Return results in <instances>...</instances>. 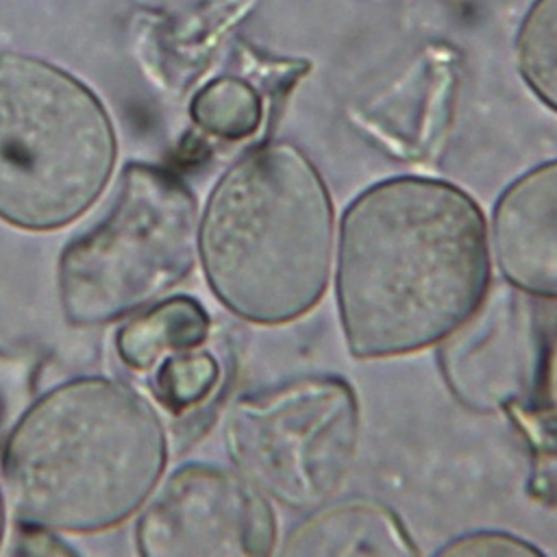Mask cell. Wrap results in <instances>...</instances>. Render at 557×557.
Wrapping results in <instances>:
<instances>
[{
	"label": "cell",
	"instance_id": "ba28073f",
	"mask_svg": "<svg viewBox=\"0 0 557 557\" xmlns=\"http://www.w3.org/2000/svg\"><path fill=\"white\" fill-rule=\"evenodd\" d=\"M450 394L468 409L496 413L524 400L542 366V331L533 298L503 283L437 344Z\"/></svg>",
	"mask_w": 557,
	"mask_h": 557
},
{
	"label": "cell",
	"instance_id": "8fae6325",
	"mask_svg": "<svg viewBox=\"0 0 557 557\" xmlns=\"http://www.w3.org/2000/svg\"><path fill=\"white\" fill-rule=\"evenodd\" d=\"M209 333L207 309L196 298L176 294L128 315L115 333V350L124 366L148 372L172 352L205 346Z\"/></svg>",
	"mask_w": 557,
	"mask_h": 557
},
{
	"label": "cell",
	"instance_id": "9a60e30c",
	"mask_svg": "<svg viewBox=\"0 0 557 557\" xmlns=\"http://www.w3.org/2000/svg\"><path fill=\"white\" fill-rule=\"evenodd\" d=\"M435 555H544L540 546H535L531 540L500 531V529H476L461 535L450 537L446 544H442Z\"/></svg>",
	"mask_w": 557,
	"mask_h": 557
},
{
	"label": "cell",
	"instance_id": "6da1fadb",
	"mask_svg": "<svg viewBox=\"0 0 557 557\" xmlns=\"http://www.w3.org/2000/svg\"><path fill=\"white\" fill-rule=\"evenodd\" d=\"M487 220L459 185L394 176L355 196L337 224L335 302L352 359L437 346L492 287Z\"/></svg>",
	"mask_w": 557,
	"mask_h": 557
},
{
	"label": "cell",
	"instance_id": "e0dca14e",
	"mask_svg": "<svg viewBox=\"0 0 557 557\" xmlns=\"http://www.w3.org/2000/svg\"><path fill=\"white\" fill-rule=\"evenodd\" d=\"M4 518H7V511H4V492H2V483H0V544L4 540Z\"/></svg>",
	"mask_w": 557,
	"mask_h": 557
},
{
	"label": "cell",
	"instance_id": "277c9868",
	"mask_svg": "<svg viewBox=\"0 0 557 557\" xmlns=\"http://www.w3.org/2000/svg\"><path fill=\"white\" fill-rule=\"evenodd\" d=\"M115 163V126L89 85L46 59L0 54L2 222L33 233L76 222Z\"/></svg>",
	"mask_w": 557,
	"mask_h": 557
},
{
	"label": "cell",
	"instance_id": "4fadbf2b",
	"mask_svg": "<svg viewBox=\"0 0 557 557\" xmlns=\"http://www.w3.org/2000/svg\"><path fill=\"white\" fill-rule=\"evenodd\" d=\"M516 65L531 94L557 113V0H533L516 33Z\"/></svg>",
	"mask_w": 557,
	"mask_h": 557
},
{
	"label": "cell",
	"instance_id": "8992f818",
	"mask_svg": "<svg viewBox=\"0 0 557 557\" xmlns=\"http://www.w3.org/2000/svg\"><path fill=\"white\" fill-rule=\"evenodd\" d=\"M359 433V398L339 374H305L248 392L224 420L233 468L298 513L335 500L357 461Z\"/></svg>",
	"mask_w": 557,
	"mask_h": 557
},
{
	"label": "cell",
	"instance_id": "9c48e42d",
	"mask_svg": "<svg viewBox=\"0 0 557 557\" xmlns=\"http://www.w3.org/2000/svg\"><path fill=\"white\" fill-rule=\"evenodd\" d=\"M492 265L533 300L557 302V159L513 178L487 224Z\"/></svg>",
	"mask_w": 557,
	"mask_h": 557
},
{
	"label": "cell",
	"instance_id": "7c38bea8",
	"mask_svg": "<svg viewBox=\"0 0 557 557\" xmlns=\"http://www.w3.org/2000/svg\"><path fill=\"white\" fill-rule=\"evenodd\" d=\"M191 122L207 135L224 141L248 139L263 120L259 91L239 76H218L205 83L189 102Z\"/></svg>",
	"mask_w": 557,
	"mask_h": 557
},
{
	"label": "cell",
	"instance_id": "30bf717a",
	"mask_svg": "<svg viewBox=\"0 0 557 557\" xmlns=\"http://www.w3.org/2000/svg\"><path fill=\"white\" fill-rule=\"evenodd\" d=\"M283 557H413L420 555L400 516L376 500H331L278 540Z\"/></svg>",
	"mask_w": 557,
	"mask_h": 557
},
{
	"label": "cell",
	"instance_id": "52a82bcc",
	"mask_svg": "<svg viewBox=\"0 0 557 557\" xmlns=\"http://www.w3.org/2000/svg\"><path fill=\"white\" fill-rule=\"evenodd\" d=\"M276 544L272 500L239 470L207 461L159 481L135 524L146 557H268Z\"/></svg>",
	"mask_w": 557,
	"mask_h": 557
},
{
	"label": "cell",
	"instance_id": "3957f363",
	"mask_svg": "<svg viewBox=\"0 0 557 557\" xmlns=\"http://www.w3.org/2000/svg\"><path fill=\"white\" fill-rule=\"evenodd\" d=\"M331 189L296 144L270 139L235 159L198 222V261L211 294L239 320L281 326L324 298L335 261Z\"/></svg>",
	"mask_w": 557,
	"mask_h": 557
},
{
	"label": "cell",
	"instance_id": "7a4b0ae2",
	"mask_svg": "<svg viewBox=\"0 0 557 557\" xmlns=\"http://www.w3.org/2000/svg\"><path fill=\"white\" fill-rule=\"evenodd\" d=\"M168 466L154 405L107 376L65 381L33 400L7 435L2 474L15 513L65 535L131 520Z\"/></svg>",
	"mask_w": 557,
	"mask_h": 557
},
{
	"label": "cell",
	"instance_id": "5b68a950",
	"mask_svg": "<svg viewBox=\"0 0 557 557\" xmlns=\"http://www.w3.org/2000/svg\"><path fill=\"white\" fill-rule=\"evenodd\" d=\"M198 200L174 172L128 163L107 215L59 257L65 320L102 326L161 300L198 263Z\"/></svg>",
	"mask_w": 557,
	"mask_h": 557
},
{
	"label": "cell",
	"instance_id": "5bb4252c",
	"mask_svg": "<svg viewBox=\"0 0 557 557\" xmlns=\"http://www.w3.org/2000/svg\"><path fill=\"white\" fill-rule=\"evenodd\" d=\"M152 370V394L172 413H185L207 403L222 379L218 357L205 346L172 352Z\"/></svg>",
	"mask_w": 557,
	"mask_h": 557
},
{
	"label": "cell",
	"instance_id": "2e32d148",
	"mask_svg": "<svg viewBox=\"0 0 557 557\" xmlns=\"http://www.w3.org/2000/svg\"><path fill=\"white\" fill-rule=\"evenodd\" d=\"M15 553L20 555H76V550L65 544L57 531L46 529L41 524L24 522L20 520L17 524V535H15Z\"/></svg>",
	"mask_w": 557,
	"mask_h": 557
}]
</instances>
